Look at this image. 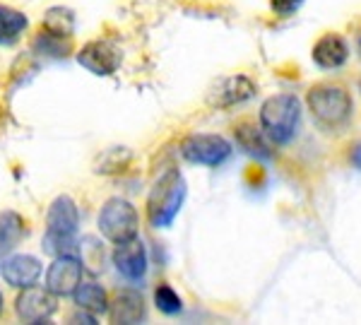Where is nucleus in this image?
Returning <instances> with one entry per match:
<instances>
[{"label": "nucleus", "instance_id": "nucleus-15", "mask_svg": "<svg viewBox=\"0 0 361 325\" xmlns=\"http://www.w3.org/2000/svg\"><path fill=\"white\" fill-rule=\"evenodd\" d=\"M234 137L238 142V147L246 154L255 157V159H272V149H270V140L260 128H255L253 123L243 121V123L234 125Z\"/></svg>", "mask_w": 361, "mask_h": 325}, {"label": "nucleus", "instance_id": "nucleus-9", "mask_svg": "<svg viewBox=\"0 0 361 325\" xmlns=\"http://www.w3.org/2000/svg\"><path fill=\"white\" fill-rule=\"evenodd\" d=\"M58 309V297L51 289L46 287H25L22 294L15 301V311L17 316L25 323H44Z\"/></svg>", "mask_w": 361, "mask_h": 325}, {"label": "nucleus", "instance_id": "nucleus-14", "mask_svg": "<svg viewBox=\"0 0 361 325\" xmlns=\"http://www.w3.org/2000/svg\"><path fill=\"white\" fill-rule=\"evenodd\" d=\"M0 272L10 287L25 289L37 284V280L42 277V263L34 255H10V258H5Z\"/></svg>", "mask_w": 361, "mask_h": 325}, {"label": "nucleus", "instance_id": "nucleus-25", "mask_svg": "<svg viewBox=\"0 0 361 325\" xmlns=\"http://www.w3.org/2000/svg\"><path fill=\"white\" fill-rule=\"evenodd\" d=\"M0 311H3V294H0Z\"/></svg>", "mask_w": 361, "mask_h": 325}, {"label": "nucleus", "instance_id": "nucleus-24", "mask_svg": "<svg viewBox=\"0 0 361 325\" xmlns=\"http://www.w3.org/2000/svg\"><path fill=\"white\" fill-rule=\"evenodd\" d=\"M352 164L357 166V169L361 171V145H359V147H357V149H354V152H352Z\"/></svg>", "mask_w": 361, "mask_h": 325}, {"label": "nucleus", "instance_id": "nucleus-13", "mask_svg": "<svg viewBox=\"0 0 361 325\" xmlns=\"http://www.w3.org/2000/svg\"><path fill=\"white\" fill-rule=\"evenodd\" d=\"M311 58L323 70H337L349 61V44L340 34H323L313 46Z\"/></svg>", "mask_w": 361, "mask_h": 325}, {"label": "nucleus", "instance_id": "nucleus-2", "mask_svg": "<svg viewBox=\"0 0 361 325\" xmlns=\"http://www.w3.org/2000/svg\"><path fill=\"white\" fill-rule=\"evenodd\" d=\"M308 111L313 114L316 123L325 130H340L349 123L354 111L352 97L345 87L333 82H320L311 87L306 94Z\"/></svg>", "mask_w": 361, "mask_h": 325}, {"label": "nucleus", "instance_id": "nucleus-3", "mask_svg": "<svg viewBox=\"0 0 361 325\" xmlns=\"http://www.w3.org/2000/svg\"><path fill=\"white\" fill-rule=\"evenodd\" d=\"M185 195H188V188H185V178L180 176V171L176 169L166 171L154 183V188L149 190V198H147L149 226H154V229L171 226L173 219L178 217L180 207H183Z\"/></svg>", "mask_w": 361, "mask_h": 325}, {"label": "nucleus", "instance_id": "nucleus-16", "mask_svg": "<svg viewBox=\"0 0 361 325\" xmlns=\"http://www.w3.org/2000/svg\"><path fill=\"white\" fill-rule=\"evenodd\" d=\"M78 304V309H82L92 316H102L109 309V294L102 284H97L94 280H80V284L75 287V292L70 294Z\"/></svg>", "mask_w": 361, "mask_h": 325}, {"label": "nucleus", "instance_id": "nucleus-1", "mask_svg": "<svg viewBox=\"0 0 361 325\" xmlns=\"http://www.w3.org/2000/svg\"><path fill=\"white\" fill-rule=\"evenodd\" d=\"M80 226V210L78 202L70 195H58L49 205L46 212V234L42 241V248L46 255L56 258V255H78L80 241L78 236Z\"/></svg>", "mask_w": 361, "mask_h": 325}, {"label": "nucleus", "instance_id": "nucleus-10", "mask_svg": "<svg viewBox=\"0 0 361 325\" xmlns=\"http://www.w3.org/2000/svg\"><path fill=\"white\" fill-rule=\"evenodd\" d=\"M82 260L78 255H56L46 270V289L56 297H70L82 280Z\"/></svg>", "mask_w": 361, "mask_h": 325}, {"label": "nucleus", "instance_id": "nucleus-22", "mask_svg": "<svg viewBox=\"0 0 361 325\" xmlns=\"http://www.w3.org/2000/svg\"><path fill=\"white\" fill-rule=\"evenodd\" d=\"M154 304H157V309L161 313H166V316H176V313L183 309V301L173 292L171 284H159V287L154 289Z\"/></svg>", "mask_w": 361, "mask_h": 325}, {"label": "nucleus", "instance_id": "nucleus-11", "mask_svg": "<svg viewBox=\"0 0 361 325\" xmlns=\"http://www.w3.org/2000/svg\"><path fill=\"white\" fill-rule=\"evenodd\" d=\"M114 265L128 282H140L147 272V251L137 236L128 241L116 243L114 248Z\"/></svg>", "mask_w": 361, "mask_h": 325}, {"label": "nucleus", "instance_id": "nucleus-5", "mask_svg": "<svg viewBox=\"0 0 361 325\" xmlns=\"http://www.w3.org/2000/svg\"><path fill=\"white\" fill-rule=\"evenodd\" d=\"M140 214L133 202L123 198H111L104 202L102 212H99V231L106 241L121 243L133 236H137Z\"/></svg>", "mask_w": 361, "mask_h": 325}, {"label": "nucleus", "instance_id": "nucleus-20", "mask_svg": "<svg viewBox=\"0 0 361 325\" xmlns=\"http://www.w3.org/2000/svg\"><path fill=\"white\" fill-rule=\"evenodd\" d=\"M42 29L58 37H73L75 32V15L68 8H49L42 20Z\"/></svg>", "mask_w": 361, "mask_h": 325}, {"label": "nucleus", "instance_id": "nucleus-6", "mask_svg": "<svg viewBox=\"0 0 361 325\" xmlns=\"http://www.w3.org/2000/svg\"><path fill=\"white\" fill-rule=\"evenodd\" d=\"M180 154L190 164L219 166L224 159H229L231 145L222 135H188L180 142Z\"/></svg>", "mask_w": 361, "mask_h": 325}, {"label": "nucleus", "instance_id": "nucleus-12", "mask_svg": "<svg viewBox=\"0 0 361 325\" xmlns=\"http://www.w3.org/2000/svg\"><path fill=\"white\" fill-rule=\"evenodd\" d=\"M106 313H109V318H111V323L135 325L147 318V306H145V299L137 289H121V292H116V297L109 301Z\"/></svg>", "mask_w": 361, "mask_h": 325}, {"label": "nucleus", "instance_id": "nucleus-18", "mask_svg": "<svg viewBox=\"0 0 361 325\" xmlns=\"http://www.w3.org/2000/svg\"><path fill=\"white\" fill-rule=\"evenodd\" d=\"M29 27V20L25 13L8 5H0V46H10L20 42V37Z\"/></svg>", "mask_w": 361, "mask_h": 325}, {"label": "nucleus", "instance_id": "nucleus-8", "mask_svg": "<svg viewBox=\"0 0 361 325\" xmlns=\"http://www.w3.org/2000/svg\"><path fill=\"white\" fill-rule=\"evenodd\" d=\"M78 63L85 68V70H90L92 75L109 78V75H114L121 68V63H123V54H121V49L116 44L102 42V39H99V42H90L80 49Z\"/></svg>", "mask_w": 361, "mask_h": 325}, {"label": "nucleus", "instance_id": "nucleus-17", "mask_svg": "<svg viewBox=\"0 0 361 325\" xmlns=\"http://www.w3.org/2000/svg\"><path fill=\"white\" fill-rule=\"evenodd\" d=\"M27 236V224L22 214L13 210L0 212V255H8Z\"/></svg>", "mask_w": 361, "mask_h": 325}, {"label": "nucleus", "instance_id": "nucleus-4", "mask_svg": "<svg viewBox=\"0 0 361 325\" xmlns=\"http://www.w3.org/2000/svg\"><path fill=\"white\" fill-rule=\"evenodd\" d=\"M301 121V102L294 94H275L260 106V128L267 140L287 145L296 137Z\"/></svg>", "mask_w": 361, "mask_h": 325}, {"label": "nucleus", "instance_id": "nucleus-23", "mask_svg": "<svg viewBox=\"0 0 361 325\" xmlns=\"http://www.w3.org/2000/svg\"><path fill=\"white\" fill-rule=\"evenodd\" d=\"M301 5H304V0H270L272 13L279 17H292Z\"/></svg>", "mask_w": 361, "mask_h": 325}, {"label": "nucleus", "instance_id": "nucleus-21", "mask_svg": "<svg viewBox=\"0 0 361 325\" xmlns=\"http://www.w3.org/2000/svg\"><path fill=\"white\" fill-rule=\"evenodd\" d=\"M133 161V152L128 147H109L99 154L94 171L97 173H121Z\"/></svg>", "mask_w": 361, "mask_h": 325}, {"label": "nucleus", "instance_id": "nucleus-7", "mask_svg": "<svg viewBox=\"0 0 361 325\" xmlns=\"http://www.w3.org/2000/svg\"><path fill=\"white\" fill-rule=\"evenodd\" d=\"M255 92H258V85L246 75H229V78L219 80L214 87H209L205 102L212 109H231L236 104L253 99Z\"/></svg>", "mask_w": 361, "mask_h": 325}, {"label": "nucleus", "instance_id": "nucleus-19", "mask_svg": "<svg viewBox=\"0 0 361 325\" xmlns=\"http://www.w3.org/2000/svg\"><path fill=\"white\" fill-rule=\"evenodd\" d=\"M32 51L46 58H68L73 54V37H58V34H51V32H46V29H42V32L34 37Z\"/></svg>", "mask_w": 361, "mask_h": 325}]
</instances>
